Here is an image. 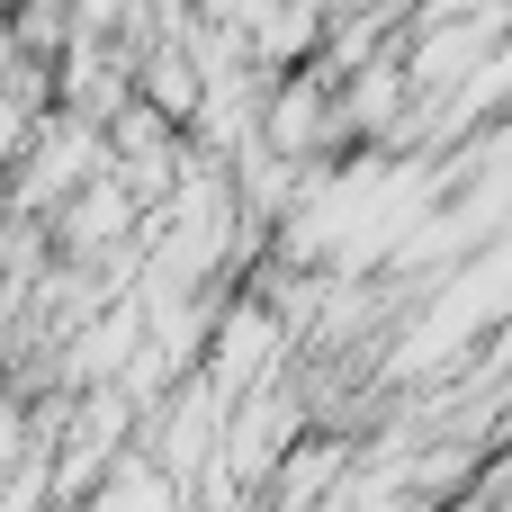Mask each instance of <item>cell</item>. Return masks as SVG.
I'll return each mask as SVG.
<instances>
[{"instance_id":"1","label":"cell","mask_w":512,"mask_h":512,"mask_svg":"<svg viewBox=\"0 0 512 512\" xmlns=\"http://www.w3.org/2000/svg\"><path fill=\"white\" fill-rule=\"evenodd\" d=\"M225 423H234V396L198 369V378H180V387L135 423V450H144V459L180 486V504H189V495H198V477H207V468H216V450H225Z\"/></svg>"},{"instance_id":"2","label":"cell","mask_w":512,"mask_h":512,"mask_svg":"<svg viewBox=\"0 0 512 512\" xmlns=\"http://www.w3.org/2000/svg\"><path fill=\"white\" fill-rule=\"evenodd\" d=\"M99 171H108V135L54 108V117L36 126L27 162H18V171H9L0 189H9V216H36V225L54 234V216H63V207H72V198H81V189H90Z\"/></svg>"},{"instance_id":"3","label":"cell","mask_w":512,"mask_h":512,"mask_svg":"<svg viewBox=\"0 0 512 512\" xmlns=\"http://www.w3.org/2000/svg\"><path fill=\"white\" fill-rule=\"evenodd\" d=\"M180 162H189V135H180L171 117H153L144 99L108 126V180H117L144 216H162V207L180 198Z\"/></svg>"},{"instance_id":"4","label":"cell","mask_w":512,"mask_h":512,"mask_svg":"<svg viewBox=\"0 0 512 512\" xmlns=\"http://www.w3.org/2000/svg\"><path fill=\"white\" fill-rule=\"evenodd\" d=\"M54 108L108 135V126L135 108V63H126L117 45H72V54L54 63Z\"/></svg>"},{"instance_id":"5","label":"cell","mask_w":512,"mask_h":512,"mask_svg":"<svg viewBox=\"0 0 512 512\" xmlns=\"http://www.w3.org/2000/svg\"><path fill=\"white\" fill-rule=\"evenodd\" d=\"M135 99L153 108V117H171L180 135L207 117V63L189 54V45H153L144 63H135Z\"/></svg>"}]
</instances>
